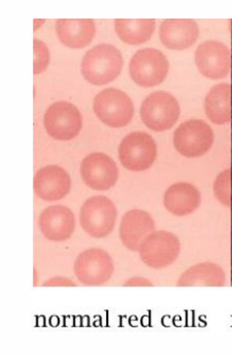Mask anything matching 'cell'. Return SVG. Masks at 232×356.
<instances>
[{
  "instance_id": "1",
  "label": "cell",
  "mask_w": 232,
  "mask_h": 356,
  "mask_svg": "<svg viewBox=\"0 0 232 356\" xmlns=\"http://www.w3.org/2000/svg\"><path fill=\"white\" fill-rule=\"evenodd\" d=\"M122 67L123 58L120 51L111 44H102L86 53L81 72L92 85L102 86L117 79Z\"/></svg>"
},
{
  "instance_id": "2",
  "label": "cell",
  "mask_w": 232,
  "mask_h": 356,
  "mask_svg": "<svg viewBox=\"0 0 232 356\" xmlns=\"http://www.w3.org/2000/svg\"><path fill=\"white\" fill-rule=\"evenodd\" d=\"M117 208L111 199L94 196L83 204L79 222L86 233L94 238H105L115 228Z\"/></svg>"
},
{
  "instance_id": "3",
  "label": "cell",
  "mask_w": 232,
  "mask_h": 356,
  "mask_svg": "<svg viewBox=\"0 0 232 356\" xmlns=\"http://www.w3.org/2000/svg\"><path fill=\"white\" fill-rule=\"evenodd\" d=\"M180 111L179 102L171 94L155 92L141 104V121L151 130L163 132L175 126L179 120Z\"/></svg>"
},
{
  "instance_id": "4",
  "label": "cell",
  "mask_w": 232,
  "mask_h": 356,
  "mask_svg": "<svg viewBox=\"0 0 232 356\" xmlns=\"http://www.w3.org/2000/svg\"><path fill=\"white\" fill-rule=\"evenodd\" d=\"M169 70L167 57L156 49H143L137 51L129 64L131 79L143 88L160 85L169 74Z\"/></svg>"
},
{
  "instance_id": "5",
  "label": "cell",
  "mask_w": 232,
  "mask_h": 356,
  "mask_svg": "<svg viewBox=\"0 0 232 356\" xmlns=\"http://www.w3.org/2000/svg\"><path fill=\"white\" fill-rule=\"evenodd\" d=\"M180 252V242L175 234L167 231H154L139 246L141 261L148 267L163 269L177 261Z\"/></svg>"
},
{
  "instance_id": "6",
  "label": "cell",
  "mask_w": 232,
  "mask_h": 356,
  "mask_svg": "<svg viewBox=\"0 0 232 356\" xmlns=\"http://www.w3.org/2000/svg\"><path fill=\"white\" fill-rule=\"evenodd\" d=\"M93 108L98 119L111 128L125 127L134 113L133 103L127 94L114 88L103 90L96 96Z\"/></svg>"
},
{
  "instance_id": "7",
  "label": "cell",
  "mask_w": 232,
  "mask_h": 356,
  "mask_svg": "<svg viewBox=\"0 0 232 356\" xmlns=\"http://www.w3.org/2000/svg\"><path fill=\"white\" fill-rule=\"evenodd\" d=\"M115 271L113 259L102 248H90L77 255L75 275L82 284L100 286L109 282Z\"/></svg>"
},
{
  "instance_id": "8",
  "label": "cell",
  "mask_w": 232,
  "mask_h": 356,
  "mask_svg": "<svg viewBox=\"0 0 232 356\" xmlns=\"http://www.w3.org/2000/svg\"><path fill=\"white\" fill-rule=\"evenodd\" d=\"M214 132L201 120H190L180 124L173 134V145L186 158H197L208 153L214 143Z\"/></svg>"
},
{
  "instance_id": "9",
  "label": "cell",
  "mask_w": 232,
  "mask_h": 356,
  "mask_svg": "<svg viewBox=\"0 0 232 356\" xmlns=\"http://www.w3.org/2000/svg\"><path fill=\"white\" fill-rule=\"evenodd\" d=\"M156 158V143L148 133H130L120 143V162L128 170L135 172L147 170Z\"/></svg>"
},
{
  "instance_id": "10",
  "label": "cell",
  "mask_w": 232,
  "mask_h": 356,
  "mask_svg": "<svg viewBox=\"0 0 232 356\" xmlns=\"http://www.w3.org/2000/svg\"><path fill=\"white\" fill-rule=\"evenodd\" d=\"M47 132L57 140H72L81 131L82 115L72 103L65 102L52 104L44 118Z\"/></svg>"
},
{
  "instance_id": "11",
  "label": "cell",
  "mask_w": 232,
  "mask_h": 356,
  "mask_svg": "<svg viewBox=\"0 0 232 356\" xmlns=\"http://www.w3.org/2000/svg\"><path fill=\"white\" fill-rule=\"evenodd\" d=\"M195 63L199 72L208 79H224L231 74V51L223 42L208 40L196 49Z\"/></svg>"
},
{
  "instance_id": "12",
  "label": "cell",
  "mask_w": 232,
  "mask_h": 356,
  "mask_svg": "<svg viewBox=\"0 0 232 356\" xmlns=\"http://www.w3.org/2000/svg\"><path fill=\"white\" fill-rule=\"evenodd\" d=\"M81 177L89 188L96 191H107L115 186L119 171L111 156L102 153H94L82 161Z\"/></svg>"
},
{
  "instance_id": "13",
  "label": "cell",
  "mask_w": 232,
  "mask_h": 356,
  "mask_svg": "<svg viewBox=\"0 0 232 356\" xmlns=\"http://www.w3.org/2000/svg\"><path fill=\"white\" fill-rule=\"evenodd\" d=\"M38 226L47 239L65 241L72 237L76 228V220L70 208L63 205H53L40 213Z\"/></svg>"
},
{
  "instance_id": "14",
  "label": "cell",
  "mask_w": 232,
  "mask_h": 356,
  "mask_svg": "<svg viewBox=\"0 0 232 356\" xmlns=\"http://www.w3.org/2000/svg\"><path fill=\"white\" fill-rule=\"evenodd\" d=\"M72 180L62 167L49 165L40 169L34 177V191L45 201L63 199L70 193Z\"/></svg>"
},
{
  "instance_id": "15",
  "label": "cell",
  "mask_w": 232,
  "mask_h": 356,
  "mask_svg": "<svg viewBox=\"0 0 232 356\" xmlns=\"http://www.w3.org/2000/svg\"><path fill=\"white\" fill-rule=\"evenodd\" d=\"M154 231L153 218L144 210H130L124 214L120 224V238L122 243L131 252H139L144 240Z\"/></svg>"
},
{
  "instance_id": "16",
  "label": "cell",
  "mask_w": 232,
  "mask_h": 356,
  "mask_svg": "<svg viewBox=\"0 0 232 356\" xmlns=\"http://www.w3.org/2000/svg\"><path fill=\"white\" fill-rule=\"evenodd\" d=\"M199 27L190 19H169L160 26L161 42L171 50L182 51L195 44Z\"/></svg>"
},
{
  "instance_id": "17",
  "label": "cell",
  "mask_w": 232,
  "mask_h": 356,
  "mask_svg": "<svg viewBox=\"0 0 232 356\" xmlns=\"http://www.w3.org/2000/svg\"><path fill=\"white\" fill-rule=\"evenodd\" d=\"M201 195L193 184L178 182L167 188L163 197L165 208L173 216L193 213L201 206Z\"/></svg>"
},
{
  "instance_id": "18",
  "label": "cell",
  "mask_w": 232,
  "mask_h": 356,
  "mask_svg": "<svg viewBox=\"0 0 232 356\" xmlns=\"http://www.w3.org/2000/svg\"><path fill=\"white\" fill-rule=\"evenodd\" d=\"M56 32L66 47L82 49L92 42L96 28L90 19H61L56 22Z\"/></svg>"
},
{
  "instance_id": "19",
  "label": "cell",
  "mask_w": 232,
  "mask_h": 356,
  "mask_svg": "<svg viewBox=\"0 0 232 356\" xmlns=\"http://www.w3.org/2000/svg\"><path fill=\"white\" fill-rule=\"evenodd\" d=\"M178 286L221 287L226 284L224 270L215 263L205 261L187 269L178 280Z\"/></svg>"
},
{
  "instance_id": "20",
  "label": "cell",
  "mask_w": 232,
  "mask_h": 356,
  "mask_svg": "<svg viewBox=\"0 0 232 356\" xmlns=\"http://www.w3.org/2000/svg\"><path fill=\"white\" fill-rule=\"evenodd\" d=\"M206 117L216 125H224L231 121V86L218 83L208 92L205 100Z\"/></svg>"
},
{
  "instance_id": "21",
  "label": "cell",
  "mask_w": 232,
  "mask_h": 356,
  "mask_svg": "<svg viewBox=\"0 0 232 356\" xmlns=\"http://www.w3.org/2000/svg\"><path fill=\"white\" fill-rule=\"evenodd\" d=\"M153 19H118L115 21V29L118 36L125 44H145L152 38L155 31Z\"/></svg>"
},
{
  "instance_id": "22",
  "label": "cell",
  "mask_w": 232,
  "mask_h": 356,
  "mask_svg": "<svg viewBox=\"0 0 232 356\" xmlns=\"http://www.w3.org/2000/svg\"><path fill=\"white\" fill-rule=\"evenodd\" d=\"M214 194L222 205H231V170L226 169L217 177L214 182Z\"/></svg>"
},
{
  "instance_id": "23",
  "label": "cell",
  "mask_w": 232,
  "mask_h": 356,
  "mask_svg": "<svg viewBox=\"0 0 232 356\" xmlns=\"http://www.w3.org/2000/svg\"><path fill=\"white\" fill-rule=\"evenodd\" d=\"M34 74H40L47 70L50 61L49 49L45 42L34 40Z\"/></svg>"
},
{
  "instance_id": "24",
  "label": "cell",
  "mask_w": 232,
  "mask_h": 356,
  "mask_svg": "<svg viewBox=\"0 0 232 356\" xmlns=\"http://www.w3.org/2000/svg\"><path fill=\"white\" fill-rule=\"evenodd\" d=\"M42 286L49 287V286H70L74 287L76 286V283L74 281L68 280V278L64 277H54L52 280H49L45 281Z\"/></svg>"
},
{
  "instance_id": "25",
  "label": "cell",
  "mask_w": 232,
  "mask_h": 356,
  "mask_svg": "<svg viewBox=\"0 0 232 356\" xmlns=\"http://www.w3.org/2000/svg\"><path fill=\"white\" fill-rule=\"evenodd\" d=\"M124 286H153V283L144 277H133L124 282Z\"/></svg>"
}]
</instances>
